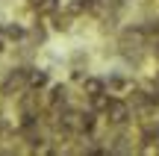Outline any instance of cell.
Wrapping results in <instances>:
<instances>
[{
  "instance_id": "obj_1",
  "label": "cell",
  "mask_w": 159,
  "mask_h": 156,
  "mask_svg": "<svg viewBox=\"0 0 159 156\" xmlns=\"http://www.w3.org/2000/svg\"><path fill=\"white\" fill-rule=\"evenodd\" d=\"M62 130L71 136H89L94 130V112H80V109H62Z\"/></svg>"
},
{
  "instance_id": "obj_2",
  "label": "cell",
  "mask_w": 159,
  "mask_h": 156,
  "mask_svg": "<svg viewBox=\"0 0 159 156\" xmlns=\"http://www.w3.org/2000/svg\"><path fill=\"white\" fill-rule=\"evenodd\" d=\"M133 106H130V100H121V97H112L109 100V106H106V112H103V115H106V121L112 124V127H124L127 121H130L133 118Z\"/></svg>"
},
{
  "instance_id": "obj_3",
  "label": "cell",
  "mask_w": 159,
  "mask_h": 156,
  "mask_svg": "<svg viewBox=\"0 0 159 156\" xmlns=\"http://www.w3.org/2000/svg\"><path fill=\"white\" fill-rule=\"evenodd\" d=\"M30 88V68H12L9 77L3 80V86H0V91L3 94H21Z\"/></svg>"
},
{
  "instance_id": "obj_4",
  "label": "cell",
  "mask_w": 159,
  "mask_h": 156,
  "mask_svg": "<svg viewBox=\"0 0 159 156\" xmlns=\"http://www.w3.org/2000/svg\"><path fill=\"white\" fill-rule=\"evenodd\" d=\"M144 41H148V29L144 27H130V29H124L121 33V50L124 53H139L144 47Z\"/></svg>"
},
{
  "instance_id": "obj_5",
  "label": "cell",
  "mask_w": 159,
  "mask_h": 156,
  "mask_svg": "<svg viewBox=\"0 0 159 156\" xmlns=\"http://www.w3.org/2000/svg\"><path fill=\"white\" fill-rule=\"evenodd\" d=\"M94 12L103 18V21H109L112 15L121 12V0H94Z\"/></svg>"
},
{
  "instance_id": "obj_6",
  "label": "cell",
  "mask_w": 159,
  "mask_h": 156,
  "mask_svg": "<svg viewBox=\"0 0 159 156\" xmlns=\"http://www.w3.org/2000/svg\"><path fill=\"white\" fill-rule=\"evenodd\" d=\"M83 91L85 97H94V94H103L109 88H106V80H100V77H83Z\"/></svg>"
},
{
  "instance_id": "obj_7",
  "label": "cell",
  "mask_w": 159,
  "mask_h": 156,
  "mask_svg": "<svg viewBox=\"0 0 159 156\" xmlns=\"http://www.w3.org/2000/svg\"><path fill=\"white\" fill-rule=\"evenodd\" d=\"M106 88H109V94H124V91L130 94V82H127L121 74H112V77H109V80H106Z\"/></svg>"
},
{
  "instance_id": "obj_8",
  "label": "cell",
  "mask_w": 159,
  "mask_h": 156,
  "mask_svg": "<svg viewBox=\"0 0 159 156\" xmlns=\"http://www.w3.org/2000/svg\"><path fill=\"white\" fill-rule=\"evenodd\" d=\"M41 86H47V74L39 68H30V88H41Z\"/></svg>"
},
{
  "instance_id": "obj_9",
  "label": "cell",
  "mask_w": 159,
  "mask_h": 156,
  "mask_svg": "<svg viewBox=\"0 0 159 156\" xmlns=\"http://www.w3.org/2000/svg\"><path fill=\"white\" fill-rule=\"evenodd\" d=\"M3 33L9 35V41H12V38H24V27H18V24H6Z\"/></svg>"
},
{
  "instance_id": "obj_10",
  "label": "cell",
  "mask_w": 159,
  "mask_h": 156,
  "mask_svg": "<svg viewBox=\"0 0 159 156\" xmlns=\"http://www.w3.org/2000/svg\"><path fill=\"white\" fill-rule=\"evenodd\" d=\"M0 127H3V121H0Z\"/></svg>"
}]
</instances>
